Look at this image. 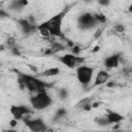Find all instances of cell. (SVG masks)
<instances>
[{
  "label": "cell",
  "instance_id": "6da1fadb",
  "mask_svg": "<svg viewBox=\"0 0 132 132\" xmlns=\"http://www.w3.org/2000/svg\"><path fill=\"white\" fill-rule=\"evenodd\" d=\"M71 6L72 5H67L65 8H63V10H61L54 16L47 19L46 21L42 22L40 25H38L37 31H39L40 34L45 38L50 36H54V37H59L64 39L66 36L62 31V23L67 12L70 10Z\"/></svg>",
  "mask_w": 132,
  "mask_h": 132
},
{
  "label": "cell",
  "instance_id": "7a4b0ae2",
  "mask_svg": "<svg viewBox=\"0 0 132 132\" xmlns=\"http://www.w3.org/2000/svg\"><path fill=\"white\" fill-rule=\"evenodd\" d=\"M15 74L18 75V85L22 90H27L31 94H35L42 91H47V89L52 88L53 85L46 81H43L38 76L26 74L16 69H13Z\"/></svg>",
  "mask_w": 132,
  "mask_h": 132
},
{
  "label": "cell",
  "instance_id": "3957f363",
  "mask_svg": "<svg viewBox=\"0 0 132 132\" xmlns=\"http://www.w3.org/2000/svg\"><path fill=\"white\" fill-rule=\"evenodd\" d=\"M29 101H30L31 107L34 110H43L50 107L54 103V100L52 96L47 93V91H42V92L32 94L30 96Z\"/></svg>",
  "mask_w": 132,
  "mask_h": 132
},
{
  "label": "cell",
  "instance_id": "277c9868",
  "mask_svg": "<svg viewBox=\"0 0 132 132\" xmlns=\"http://www.w3.org/2000/svg\"><path fill=\"white\" fill-rule=\"evenodd\" d=\"M75 74H76V78H77L78 82L81 86L87 87V86H89V84L91 82V80L93 78L94 68L91 66L81 64L75 68Z\"/></svg>",
  "mask_w": 132,
  "mask_h": 132
},
{
  "label": "cell",
  "instance_id": "5b68a950",
  "mask_svg": "<svg viewBox=\"0 0 132 132\" xmlns=\"http://www.w3.org/2000/svg\"><path fill=\"white\" fill-rule=\"evenodd\" d=\"M99 26L100 24L95 20L94 14L91 12H84L77 18V27L82 31H89Z\"/></svg>",
  "mask_w": 132,
  "mask_h": 132
},
{
  "label": "cell",
  "instance_id": "8992f818",
  "mask_svg": "<svg viewBox=\"0 0 132 132\" xmlns=\"http://www.w3.org/2000/svg\"><path fill=\"white\" fill-rule=\"evenodd\" d=\"M22 122L28 127L30 131H33V132H45L50 130L45 122L40 118L31 119L30 116H26L22 119Z\"/></svg>",
  "mask_w": 132,
  "mask_h": 132
},
{
  "label": "cell",
  "instance_id": "52a82bcc",
  "mask_svg": "<svg viewBox=\"0 0 132 132\" xmlns=\"http://www.w3.org/2000/svg\"><path fill=\"white\" fill-rule=\"evenodd\" d=\"M57 59L60 63H62L63 65H65L66 67H68L70 69H75L79 65L84 64V62L86 60L85 57H81L79 55H73L71 53L65 54L63 56H59Z\"/></svg>",
  "mask_w": 132,
  "mask_h": 132
},
{
  "label": "cell",
  "instance_id": "ba28073f",
  "mask_svg": "<svg viewBox=\"0 0 132 132\" xmlns=\"http://www.w3.org/2000/svg\"><path fill=\"white\" fill-rule=\"evenodd\" d=\"M16 24L19 25L20 29L22 30V32L26 35H30L33 34L34 32L37 31V27L38 25H36L34 18L30 16V18H22V19H15Z\"/></svg>",
  "mask_w": 132,
  "mask_h": 132
},
{
  "label": "cell",
  "instance_id": "9c48e42d",
  "mask_svg": "<svg viewBox=\"0 0 132 132\" xmlns=\"http://www.w3.org/2000/svg\"><path fill=\"white\" fill-rule=\"evenodd\" d=\"M9 111L13 119L16 121H22V119L26 116H30L34 112V109L28 107L27 105H11L9 107Z\"/></svg>",
  "mask_w": 132,
  "mask_h": 132
},
{
  "label": "cell",
  "instance_id": "30bf717a",
  "mask_svg": "<svg viewBox=\"0 0 132 132\" xmlns=\"http://www.w3.org/2000/svg\"><path fill=\"white\" fill-rule=\"evenodd\" d=\"M123 60H124L123 53L122 52H118V53H114V54L106 57L104 59V61H103V65L107 69L117 68L121 63H124Z\"/></svg>",
  "mask_w": 132,
  "mask_h": 132
},
{
  "label": "cell",
  "instance_id": "8fae6325",
  "mask_svg": "<svg viewBox=\"0 0 132 132\" xmlns=\"http://www.w3.org/2000/svg\"><path fill=\"white\" fill-rule=\"evenodd\" d=\"M65 48H66V45L62 44L61 42H58V41L53 40V41L50 43V45H48L46 48H44L43 55H44V56H55L56 54H58V53L64 51Z\"/></svg>",
  "mask_w": 132,
  "mask_h": 132
},
{
  "label": "cell",
  "instance_id": "7c38bea8",
  "mask_svg": "<svg viewBox=\"0 0 132 132\" xmlns=\"http://www.w3.org/2000/svg\"><path fill=\"white\" fill-rule=\"evenodd\" d=\"M105 117H106L109 125H111V124H119L122 121H124V116H122L121 113H119L117 111L110 110V109H107L106 110Z\"/></svg>",
  "mask_w": 132,
  "mask_h": 132
},
{
  "label": "cell",
  "instance_id": "4fadbf2b",
  "mask_svg": "<svg viewBox=\"0 0 132 132\" xmlns=\"http://www.w3.org/2000/svg\"><path fill=\"white\" fill-rule=\"evenodd\" d=\"M93 97H86L81 100H79L76 105H75V108L76 109H80V110H84V111H90L92 109V102H93Z\"/></svg>",
  "mask_w": 132,
  "mask_h": 132
},
{
  "label": "cell",
  "instance_id": "5bb4252c",
  "mask_svg": "<svg viewBox=\"0 0 132 132\" xmlns=\"http://www.w3.org/2000/svg\"><path fill=\"white\" fill-rule=\"evenodd\" d=\"M109 78H110V74L106 70H99L98 73L96 74L94 86H99V85L105 84V82L108 81Z\"/></svg>",
  "mask_w": 132,
  "mask_h": 132
},
{
  "label": "cell",
  "instance_id": "9a60e30c",
  "mask_svg": "<svg viewBox=\"0 0 132 132\" xmlns=\"http://www.w3.org/2000/svg\"><path fill=\"white\" fill-rule=\"evenodd\" d=\"M28 0H11L8 5V9L12 11H21L28 5Z\"/></svg>",
  "mask_w": 132,
  "mask_h": 132
},
{
  "label": "cell",
  "instance_id": "2e32d148",
  "mask_svg": "<svg viewBox=\"0 0 132 132\" xmlns=\"http://www.w3.org/2000/svg\"><path fill=\"white\" fill-rule=\"evenodd\" d=\"M66 117H67V109L64 107H60V108H58V110L54 114L52 122L53 123H61L62 121L66 120Z\"/></svg>",
  "mask_w": 132,
  "mask_h": 132
},
{
  "label": "cell",
  "instance_id": "e0dca14e",
  "mask_svg": "<svg viewBox=\"0 0 132 132\" xmlns=\"http://www.w3.org/2000/svg\"><path fill=\"white\" fill-rule=\"evenodd\" d=\"M60 74V69L58 67H52V68H47L41 72H39L37 75L41 76V77H53Z\"/></svg>",
  "mask_w": 132,
  "mask_h": 132
},
{
  "label": "cell",
  "instance_id": "ac0fdd59",
  "mask_svg": "<svg viewBox=\"0 0 132 132\" xmlns=\"http://www.w3.org/2000/svg\"><path fill=\"white\" fill-rule=\"evenodd\" d=\"M93 14H94L95 20H96L100 25L106 24V22H107V18H106V15H105L104 13H102V12H94Z\"/></svg>",
  "mask_w": 132,
  "mask_h": 132
},
{
  "label": "cell",
  "instance_id": "d6986e66",
  "mask_svg": "<svg viewBox=\"0 0 132 132\" xmlns=\"http://www.w3.org/2000/svg\"><path fill=\"white\" fill-rule=\"evenodd\" d=\"M94 122H95L97 125L102 126V127H105V126H108V125H109V123H108V121H107V119H106V117H105V116L96 118V119L94 120Z\"/></svg>",
  "mask_w": 132,
  "mask_h": 132
},
{
  "label": "cell",
  "instance_id": "ffe728a7",
  "mask_svg": "<svg viewBox=\"0 0 132 132\" xmlns=\"http://www.w3.org/2000/svg\"><path fill=\"white\" fill-rule=\"evenodd\" d=\"M57 95H58V97H59L61 100H66V99L68 98V96H69V92H68L67 89L62 88V89H60V90L58 91Z\"/></svg>",
  "mask_w": 132,
  "mask_h": 132
},
{
  "label": "cell",
  "instance_id": "44dd1931",
  "mask_svg": "<svg viewBox=\"0 0 132 132\" xmlns=\"http://www.w3.org/2000/svg\"><path fill=\"white\" fill-rule=\"evenodd\" d=\"M15 44H16V40H15V38H14L13 36L8 37V38L6 39V41L4 42V45H5V47H6L7 50H9L10 47H12V46L15 45Z\"/></svg>",
  "mask_w": 132,
  "mask_h": 132
},
{
  "label": "cell",
  "instance_id": "7402d4cb",
  "mask_svg": "<svg viewBox=\"0 0 132 132\" xmlns=\"http://www.w3.org/2000/svg\"><path fill=\"white\" fill-rule=\"evenodd\" d=\"M112 30L116 34H123L125 32V26L123 24H116Z\"/></svg>",
  "mask_w": 132,
  "mask_h": 132
},
{
  "label": "cell",
  "instance_id": "603a6c76",
  "mask_svg": "<svg viewBox=\"0 0 132 132\" xmlns=\"http://www.w3.org/2000/svg\"><path fill=\"white\" fill-rule=\"evenodd\" d=\"M9 51H10V53L13 55V56H21L22 55V53H21V48L15 44V45H13L12 47H10L9 48Z\"/></svg>",
  "mask_w": 132,
  "mask_h": 132
},
{
  "label": "cell",
  "instance_id": "cb8c5ba5",
  "mask_svg": "<svg viewBox=\"0 0 132 132\" xmlns=\"http://www.w3.org/2000/svg\"><path fill=\"white\" fill-rule=\"evenodd\" d=\"M71 50V54H73V55H79V53H80V47L77 45V44H73L71 47H70Z\"/></svg>",
  "mask_w": 132,
  "mask_h": 132
},
{
  "label": "cell",
  "instance_id": "d4e9b609",
  "mask_svg": "<svg viewBox=\"0 0 132 132\" xmlns=\"http://www.w3.org/2000/svg\"><path fill=\"white\" fill-rule=\"evenodd\" d=\"M97 2H98V4H99L100 6L107 7V6H109V4H110L111 0H97Z\"/></svg>",
  "mask_w": 132,
  "mask_h": 132
},
{
  "label": "cell",
  "instance_id": "484cf974",
  "mask_svg": "<svg viewBox=\"0 0 132 132\" xmlns=\"http://www.w3.org/2000/svg\"><path fill=\"white\" fill-rule=\"evenodd\" d=\"M103 30H104V28H99V27H97V30H96V32H95V34H94V38H95V39H98V38L100 37V35L102 34Z\"/></svg>",
  "mask_w": 132,
  "mask_h": 132
},
{
  "label": "cell",
  "instance_id": "4316f807",
  "mask_svg": "<svg viewBox=\"0 0 132 132\" xmlns=\"http://www.w3.org/2000/svg\"><path fill=\"white\" fill-rule=\"evenodd\" d=\"M9 16H10V14L7 11H5L2 8H0V18H9Z\"/></svg>",
  "mask_w": 132,
  "mask_h": 132
},
{
  "label": "cell",
  "instance_id": "83f0119b",
  "mask_svg": "<svg viewBox=\"0 0 132 132\" xmlns=\"http://www.w3.org/2000/svg\"><path fill=\"white\" fill-rule=\"evenodd\" d=\"M18 122H19V121H16L15 119H12V120L10 121V123H9V124H10V126H11V127H15V126H16V124H18Z\"/></svg>",
  "mask_w": 132,
  "mask_h": 132
},
{
  "label": "cell",
  "instance_id": "f1b7e54d",
  "mask_svg": "<svg viewBox=\"0 0 132 132\" xmlns=\"http://www.w3.org/2000/svg\"><path fill=\"white\" fill-rule=\"evenodd\" d=\"M99 50H100V46H99V45H97V46H95V47L93 48V51H92V52H93V53H96V52H98Z\"/></svg>",
  "mask_w": 132,
  "mask_h": 132
},
{
  "label": "cell",
  "instance_id": "f546056e",
  "mask_svg": "<svg viewBox=\"0 0 132 132\" xmlns=\"http://www.w3.org/2000/svg\"><path fill=\"white\" fill-rule=\"evenodd\" d=\"M84 1H86V2H90V1H92V0H84Z\"/></svg>",
  "mask_w": 132,
  "mask_h": 132
}]
</instances>
